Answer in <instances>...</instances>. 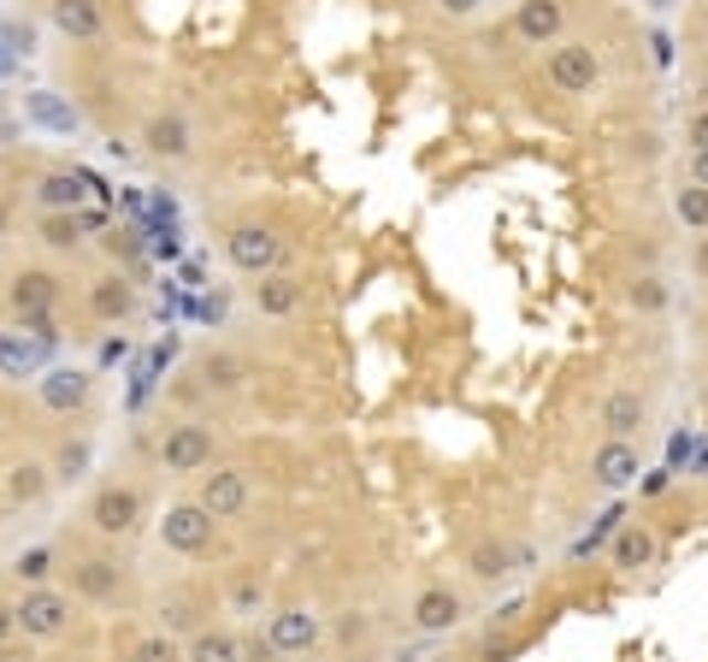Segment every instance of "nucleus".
I'll use <instances>...</instances> for the list:
<instances>
[{
  "instance_id": "nucleus-1",
  "label": "nucleus",
  "mask_w": 708,
  "mask_h": 662,
  "mask_svg": "<svg viewBox=\"0 0 708 662\" xmlns=\"http://www.w3.org/2000/svg\"><path fill=\"white\" fill-rule=\"evenodd\" d=\"M224 254H231V266H236V273L266 279V273H278V254H284V243H278V237H272L266 225H231V231H224Z\"/></svg>"
},
{
  "instance_id": "nucleus-2",
  "label": "nucleus",
  "mask_w": 708,
  "mask_h": 662,
  "mask_svg": "<svg viewBox=\"0 0 708 662\" xmlns=\"http://www.w3.org/2000/svg\"><path fill=\"white\" fill-rule=\"evenodd\" d=\"M160 545H166V550H183V556H201L207 545H213V515H207L201 503L166 508V521H160Z\"/></svg>"
},
{
  "instance_id": "nucleus-3",
  "label": "nucleus",
  "mask_w": 708,
  "mask_h": 662,
  "mask_svg": "<svg viewBox=\"0 0 708 662\" xmlns=\"http://www.w3.org/2000/svg\"><path fill=\"white\" fill-rule=\"evenodd\" d=\"M602 77V65L591 54V42H561L556 54H549V83H556L561 95H591Z\"/></svg>"
},
{
  "instance_id": "nucleus-4",
  "label": "nucleus",
  "mask_w": 708,
  "mask_h": 662,
  "mask_svg": "<svg viewBox=\"0 0 708 662\" xmlns=\"http://www.w3.org/2000/svg\"><path fill=\"white\" fill-rule=\"evenodd\" d=\"M12 616H19V627H24L30 639H60L65 621H72V603H65L60 591H47V586H30L24 603L12 609Z\"/></svg>"
},
{
  "instance_id": "nucleus-5",
  "label": "nucleus",
  "mask_w": 708,
  "mask_h": 662,
  "mask_svg": "<svg viewBox=\"0 0 708 662\" xmlns=\"http://www.w3.org/2000/svg\"><path fill=\"white\" fill-rule=\"evenodd\" d=\"M7 302L19 319H42V314H54V302H60V279L42 273V266H24V273L7 284Z\"/></svg>"
},
{
  "instance_id": "nucleus-6",
  "label": "nucleus",
  "mask_w": 708,
  "mask_h": 662,
  "mask_svg": "<svg viewBox=\"0 0 708 662\" xmlns=\"http://www.w3.org/2000/svg\"><path fill=\"white\" fill-rule=\"evenodd\" d=\"M196 503H201L213 521H231V515H243V508H249V480H243L236 467H213V473L201 480Z\"/></svg>"
},
{
  "instance_id": "nucleus-7",
  "label": "nucleus",
  "mask_w": 708,
  "mask_h": 662,
  "mask_svg": "<svg viewBox=\"0 0 708 662\" xmlns=\"http://www.w3.org/2000/svg\"><path fill=\"white\" fill-rule=\"evenodd\" d=\"M266 639L278 644V656H302V651L319 644V616L302 609V603H289V609H278V616L266 621Z\"/></svg>"
},
{
  "instance_id": "nucleus-8",
  "label": "nucleus",
  "mask_w": 708,
  "mask_h": 662,
  "mask_svg": "<svg viewBox=\"0 0 708 662\" xmlns=\"http://www.w3.org/2000/svg\"><path fill=\"white\" fill-rule=\"evenodd\" d=\"M160 462H166V473H201L207 462H213V432H207V427H178V432H166Z\"/></svg>"
},
{
  "instance_id": "nucleus-9",
  "label": "nucleus",
  "mask_w": 708,
  "mask_h": 662,
  "mask_svg": "<svg viewBox=\"0 0 708 662\" xmlns=\"http://www.w3.org/2000/svg\"><path fill=\"white\" fill-rule=\"evenodd\" d=\"M136 515H142V497H136L130 485H107V491L95 497V508H89L95 533H107V538L130 533V526H136Z\"/></svg>"
},
{
  "instance_id": "nucleus-10",
  "label": "nucleus",
  "mask_w": 708,
  "mask_h": 662,
  "mask_svg": "<svg viewBox=\"0 0 708 662\" xmlns=\"http://www.w3.org/2000/svg\"><path fill=\"white\" fill-rule=\"evenodd\" d=\"M591 473H596V485L602 491H626V485H637V450L626 444V438H609V444L596 450V462H591Z\"/></svg>"
},
{
  "instance_id": "nucleus-11",
  "label": "nucleus",
  "mask_w": 708,
  "mask_h": 662,
  "mask_svg": "<svg viewBox=\"0 0 708 662\" xmlns=\"http://www.w3.org/2000/svg\"><path fill=\"white\" fill-rule=\"evenodd\" d=\"M42 402L54 414H72V409H83V402H89V372H77V367H47L42 372Z\"/></svg>"
},
{
  "instance_id": "nucleus-12",
  "label": "nucleus",
  "mask_w": 708,
  "mask_h": 662,
  "mask_svg": "<svg viewBox=\"0 0 708 662\" xmlns=\"http://www.w3.org/2000/svg\"><path fill=\"white\" fill-rule=\"evenodd\" d=\"M47 19H54L60 36H72V42H95L101 30H107V19H101V0H54L47 7Z\"/></svg>"
},
{
  "instance_id": "nucleus-13",
  "label": "nucleus",
  "mask_w": 708,
  "mask_h": 662,
  "mask_svg": "<svg viewBox=\"0 0 708 662\" xmlns=\"http://www.w3.org/2000/svg\"><path fill=\"white\" fill-rule=\"evenodd\" d=\"M455 621H461V598L448 586H431L413 598V627H420V633H448Z\"/></svg>"
},
{
  "instance_id": "nucleus-14",
  "label": "nucleus",
  "mask_w": 708,
  "mask_h": 662,
  "mask_svg": "<svg viewBox=\"0 0 708 662\" xmlns=\"http://www.w3.org/2000/svg\"><path fill=\"white\" fill-rule=\"evenodd\" d=\"M514 30H520L526 42H556L561 36V0H520V12H514Z\"/></svg>"
},
{
  "instance_id": "nucleus-15",
  "label": "nucleus",
  "mask_w": 708,
  "mask_h": 662,
  "mask_svg": "<svg viewBox=\"0 0 708 662\" xmlns=\"http://www.w3.org/2000/svg\"><path fill=\"white\" fill-rule=\"evenodd\" d=\"M254 308H261L266 319H289L302 308V284L289 273H266L261 284H254Z\"/></svg>"
},
{
  "instance_id": "nucleus-16",
  "label": "nucleus",
  "mask_w": 708,
  "mask_h": 662,
  "mask_svg": "<svg viewBox=\"0 0 708 662\" xmlns=\"http://www.w3.org/2000/svg\"><path fill=\"white\" fill-rule=\"evenodd\" d=\"M36 196H42L47 213H77L83 196H89V178H77V172H47V178L36 183Z\"/></svg>"
},
{
  "instance_id": "nucleus-17",
  "label": "nucleus",
  "mask_w": 708,
  "mask_h": 662,
  "mask_svg": "<svg viewBox=\"0 0 708 662\" xmlns=\"http://www.w3.org/2000/svg\"><path fill=\"white\" fill-rule=\"evenodd\" d=\"M644 397L637 390H614L609 402H602V427H609V438H632L637 427H644Z\"/></svg>"
},
{
  "instance_id": "nucleus-18",
  "label": "nucleus",
  "mask_w": 708,
  "mask_h": 662,
  "mask_svg": "<svg viewBox=\"0 0 708 662\" xmlns=\"http://www.w3.org/2000/svg\"><path fill=\"white\" fill-rule=\"evenodd\" d=\"M148 155H160V160H183L189 155V125L178 113H160L148 125Z\"/></svg>"
},
{
  "instance_id": "nucleus-19",
  "label": "nucleus",
  "mask_w": 708,
  "mask_h": 662,
  "mask_svg": "<svg viewBox=\"0 0 708 662\" xmlns=\"http://www.w3.org/2000/svg\"><path fill=\"white\" fill-rule=\"evenodd\" d=\"M649 556H655V533H649V526H637V521H626L614 533V568H644Z\"/></svg>"
},
{
  "instance_id": "nucleus-20",
  "label": "nucleus",
  "mask_w": 708,
  "mask_h": 662,
  "mask_svg": "<svg viewBox=\"0 0 708 662\" xmlns=\"http://www.w3.org/2000/svg\"><path fill=\"white\" fill-rule=\"evenodd\" d=\"M89 308H95L101 319H125V314L136 308V296H130V284L118 279V273H107V279H95V291H89Z\"/></svg>"
},
{
  "instance_id": "nucleus-21",
  "label": "nucleus",
  "mask_w": 708,
  "mask_h": 662,
  "mask_svg": "<svg viewBox=\"0 0 708 662\" xmlns=\"http://www.w3.org/2000/svg\"><path fill=\"white\" fill-rule=\"evenodd\" d=\"M72 580H77L83 598H113V591H118V568L107 563V556H89V563L72 568Z\"/></svg>"
},
{
  "instance_id": "nucleus-22",
  "label": "nucleus",
  "mask_w": 708,
  "mask_h": 662,
  "mask_svg": "<svg viewBox=\"0 0 708 662\" xmlns=\"http://www.w3.org/2000/svg\"><path fill=\"white\" fill-rule=\"evenodd\" d=\"M42 491H47V467H36V462H19V467L7 473V497H12V503H36Z\"/></svg>"
},
{
  "instance_id": "nucleus-23",
  "label": "nucleus",
  "mask_w": 708,
  "mask_h": 662,
  "mask_svg": "<svg viewBox=\"0 0 708 662\" xmlns=\"http://www.w3.org/2000/svg\"><path fill=\"white\" fill-rule=\"evenodd\" d=\"M673 213H679L690 231H708V183H685V190L673 196Z\"/></svg>"
},
{
  "instance_id": "nucleus-24",
  "label": "nucleus",
  "mask_w": 708,
  "mask_h": 662,
  "mask_svg": "<svg viewBox=\"0 0 708 662\" xmlns=\"http://www.w3.org/2000/svg\"><path fill=\"white\" fill-rule=\"evenodd\" d=\"M620 526H626V508H602V515H596V526H591V533H584L579 538V545H573V556H591V550H602V545H609V538L620 533Z\"/></svg>"
},
{
  "instance_id": "nucleus-25",
  "label": "nucleus",
  "mask_w": 708,
  "mask_h": 662,
  "mask_svg": "<svg viewBox=\"0 0 708 662\" xmlns=\"http://www.w3.org/2000/svg\"><path fill=\"white\" fill-rule=\"evenodd\" d=\"M189 662H236V639L231 633H196Z\"/></svg>"
},
{
  "instance_id": "nucleus-26",
  "label": "nucleus",
  "mask_w": 708,
  "mask_h": 662,
  "mask_svg": "<svg viewBox=\"0 0 708 662\" xmlns=\"http://www.w3.org/2000/svg\"><path fill=\"white\" fill-rule=\"evenodd\" d=\"M508 563H520L508 545H478V550H473V574H478V580H503Z\"/></svg>"
},
{
  "instance_id": "nucleus-27",
  "label": "nucleus",
  "mask_w": 708,
  "mask_h": 662,
  "mask_svg": "<svg viewBox=\"0 0 708 662\" xmlns=\"http://www.w3.org/2000/svg\"><path fill=\"white\" fill-rule=\"evenodd\" d=\"M77 237H83V219H77V213H47V219H42V243L72 249Z\"/></svg>"
},
{
  "instance_id": "nucleus-28",
  "label": "nucleus",
  "mask_w": 708,
  "mask_h": 662,
  "mask_svg": "<svg viewBox=\"0 0 708 662\" xmlns=\"http://www.w3.org/2000/svg\"><path fill=\"white\" fill-rule=\"evenodd\" d=\"M30 113H36L42 125H54V130H77V113H72V107H60V101L47 95V90L30 95Z\"/></svg>"
},
{
  "instance_id": "nucleus-29",
  "label": "nucleus",
  "mask_w": 708,
  "mask_h": 662,
  "mask_svg": "<svg viewBox=\"0 0 708 662\" xmlns=\"http://www.w3.org/2000/svg\"><path fill=\"white\" fill-rule=\"evenodd\" d=\"M201 379L213 385V390H231V385H243V361H231V355H207Z\"/></svg>"
},
{
  "instance_id": "nucleus-30",
  "label": "nucleus",
  "mask_w": 708,
  "mask_h": 662,
  "mask_svg": "<svg viewBox=\"0 0 708 662\" xmlns=\"http://www.w3.org/2000/svg\"><path fill=\"white\" fill-rule=\"evenodd\" d=\"M12 574H19L24 586H42L47 574H54V550H47V545H36V550H24V556H19V568H12Z\"/></svg>"
},
{
  "instance_id": "nucleus-31",
  "label": "nucleus",
  "mask_w": 708,
  "mask_h": 662,
  "mask_svg": "<svg viewBox=\"0 0 708 662\" xmlns=\"http://www.w3.org/2000/svg\"><path fill=\"white\" fill-rule=\"evenodd\" d=\"M83 473H89V444H83V438H77V444H65V450H60V462H54V480H65V485H72V480H83Z\"/></svg>"
},
{
  "instance_id": "nucleus-32",
  "label": "nucleus",
  "mask_w": 708,
  "mask_h": 662,
  "mask_svg": "<svg viewBox=\"0 0 708 662\" xmlns=\"http://www.w3.org/2000/svg\"><path fill=\"white\" fill-rule=\"evenodd\" d=\"M632 308L662 314V308H667V284H662V279H637V284H632Z\"/></svg>"
},
{
  "instance_id": "nucleus-33",
  "label": "nucleus",
  "mask_w": 708,
  "mask_h": 662,
  "mask_svg": "<svg viewBox=\"0 0 708 662\" xmlns=\"http://www.w3.org/2000/svg\"><path fill=\"white\" fill-rule=\"evenodd\" d=\"M130 662H178V644H171L166 633H160V639H142V644L130 651Z\"/></svg>"
},
{
  "instance_id": "nucleus-34",
  "label": "nucleus",
  "mask_w": 708,
  "mask_h": 662,
  "mask_svg": "<svg viewBox=\"0 0 708 662\" xmlns=\"http://www.w3.org/2000/svg\"><path fill=\"white\" fill-rule=\"evenodd\" d=\"M690 450H697V438H690V432H673V438H667V467L679 473V462H690Z\"/></svg>"
},
{
  "instance_id": "nucleus-35",
  "label": "nucleus",
  "mask_w": 708,
  "mask_h": 662,
  "mask_svg": "<svg viewBox=\"0 0 708 662\" xmlns=\"http://www.w3.org/2000/svg\"><path fill=\"white\" fill-rule=\"evenodd\" d=\"M667 485H673V467H655V473H644V485H637V491H644V497H662Z\"/></svg>"
},
{
  "instance_id": "nucleus-36",
  "label": "nucleus",
  "mask_w": 708,
  "mask_h": 662,
  "mask_svg": "<svg viewBox=\"0 0 708 662\" xmlns=\"http://www.w3.org/2000/svg\"><path fill=\"white\" fill-rule=\"evenodd\" d=\"M160 616H166V627H189V621H196V609H189V603H166Z\"/></svg>"
},
{
  "instance_id": "nucleus-37",
  "label": "nucleus",
  "mask_w": 708,
  "mask_h": 662,
  "mask_svg": "<svg viewBox=\"0 0 708 662\" xmlns=\"http://www.w3.org/2000/svg\"><path fill=\"white\" fill-rule=\"evenodd\" d=\"M437 7L448 12V19H466V12H478V7H485V0H437Z\"/></svg>"
},
{
  "instance_id": "nucleus-38",
  "label": "nucleus",
  "mask_w": 708,
  "mask_h": 662,
  "mask_svg": "<svg viewBox=\"0 0 708 662\" xmlns=\"http://www.w3.org/2000/svg\"><path fill=\"white\" fill-rule=\"evenodd\" d=\"M690 183H708V148H697V155H690Z\"/></svg>"
},
{
  "instance_id": "nucleus-39",
  "label": "nucleus",
  "mask_w": 708,
  "mask_h": 662,
  "mask_svg": "<svg viewBox=\"0 0 708 662\" xmlns=\"http://www.w3.org/2000/svg\"><path fill=\"white\" fill-rule=\"evenodd\" d=\"M12 627H19V616H12L7 603H0V644H7V633H12Z\"/></svg>"
},
{
  "instance_id": "nucleus-40",
  "label": "nucleus",
  "mask_w": 708,
  "mask_h": 662,
  "mask_svg": "<svg viewBox=\"0 0 708 662\" xmlns=\"http://www.w3.org/2000/svg\"><path fill=\"white\" fill-rule=\"evenodd\" d=\"M690 143H697V148H708V113L697 118V125H690Z\"/></svg>"
},
{
  "instance_id": "nucleus-41",
  "label": "nucleus",
  "mask_w": 708,
  "mask_h": 662,
  "mask_svg": "<svg viewBox=\"0 0 708 662\" xmlns=\"http://www.w3.org/2000/svg\"><path fill=\"white\" fill-rule=\"evenodd\" d=\"M0 237H7V201H0Z\"/></svg>"
},
{
  "instance_id": "nucleus-42",
  "label": "nucleus",
  "mask_w": 708,
  "mask_h": 662,
  "mask_svg": "<svg viewBox=\"0 0 708 662\" xmlns=\"http://www.w3.org/2000/svg\"><path fill=\"white\" fill-rule=\"evenodd\" d=\"M702 409H708V379H702Z\"/></svg>"
}]
</instances>
